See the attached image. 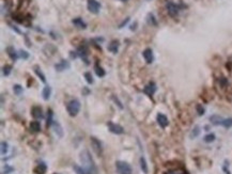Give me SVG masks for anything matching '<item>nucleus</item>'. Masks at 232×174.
Here are the masks:
<instances>
[{
  "label": "nucleus",
  "instance_id": "nucleus-31",
  "mask_svg": "<svg viewBox=\"0 0 232 174\" xmlns=\"http://www.w3.org/2000/svg\"><path fill=\"white\" fill-rule=\"evenodd\" d=\"M13 91L16 95H20V94L23 93V87L19 86V84H15V86L13 87Z\"/></svg>",
  "mask_w": 232,
  "mask_h": 174
},
{
  "label": "nucleus",
  "instance_id": "nucleus-38",
  "mask_svg": "<svg viewBox=\"0 0 232 174\" xmlns=\"http://www.w3.org/2000/svg\"><path fill=\"white\" fill-rule=\"evenodd\" d=\"M196 110H197V113L199 115H203L204 114V108L202 107L201 105H197V107H196Z\"/></svg>",
  "mask_w": 232,
  "mask_h": 174
},
{
  "label": "nucleus",
  "instance_id": "nucleus-19",
  "mask_svg": "<svg viewBox=\"0 0 232 174\" xmlns=\"http://www.w3.org/2000/svg\"><path fill=\"white\" fill-rule=\"evenodd\" d=\"M139 165H140V169H141L142 172H143L144 174H148V172H149L148 163H147V160H146V158H144L143 156L140 157V159H139Z\"/></svg>",
  "mask_w": 232,
  "mask_h": 174
},
{
  "label": "nucleus",
  "instance_id": "nucleus-42",
  "mask_svg": "<svg viewBox=\"0 0 232 174\" xmlns=\"http://www.w3.org/2000/svg\"><path fill=\"white\" fill-rule=\"evenodd\" d=\"M223 170L226 172V174H231L230 173V171L228 170V161H225V165H224V167H223Z\"/></svg>",
  "mask_w": 232,
  "mask_h": 174
},
{
  "label": "nucleus",
  "instance_id": "nucleus-8",
  "mask_svg": "<svg viewBox=\"0 0 232 174\" xmlns=\"http://www.w3.org/2000/svg\"><path fill=\"white\" fill-rule=\"evenodd\" d=\"M107 126H108L109 132H112V134L122 135L123 132H124V128H123V127L121 126V125H119V124H115V123H112V122H108Z\"/></svg>",
  "mask_w": 232,
  "mask_h": 174
},
{
  "label": "nucleus",
  "instance_id": "nucleus-16",
  "mask_svg": "<svg viewBox=\"0 0 232 174\" xmlns=\"http://www.w3.org/2000/svg\"><path fill=\"white\" fill-rule=\"evenodd\" d=\"M46 171H47V166L45 163H40L34 169H33L34 174H45Z\"/></svg>",
  "mask_w": 232,
  "mask_h": 174
},
{
  "label": "nucleus",
  "instance_id": "nucleus-36",
  "mask_svg": "<svg viewBox=\"0 0 232 174\" xmlns=\"http://www.w3.org/2000/svg\"><path fill=\"white\" fill-rule=\"evenodd\" d=\"M111 98H112V100L115 101L116 104H117V106L120 108V109H123V105H122V103H121L120 100L117 97V96H116V95H112V96H111Z\"/></svg>",
  "mask_w": 232,
  "mask_h": 174
},
{
  "label": "nucleus",
  "instance_id": "nucleus-6",
  "mask_svg": "<svg viewBox=\"0 0 232 174\" xmlns=\"http://www.w3.org/2000/svg\"><path fill=\"white\" fill-rule=\"evenodd\" d=\"M90 142H91V146H92V149L94 151V153L98 156H101L103 153V147H102V143H101L100 140H98L95 137H91L90 138Z\"/></svg>",
  "mask_w": 232,
  "mask_h": 174
},
{
  "label": "nucleus",
  "instance_id": "nucleus-41",
  "mask_svg": "<svg viewBox=\"0 0 232 174\" xmlns=\"http://www.w3.org/2000/svg\"><path fill=\"white\" fill-rule=\"evenodd\" d=\"M129 21H130V17H126V18H125L124 20H123L122 23H121L120 25H119V29L123 28V27H124L125 25H127V24H129Z\"/></svg>",
  "mask_w": 232,
  "mask_h": 174
},
{
  "label": "nucleus",
  "instance_id": "nucleus-34",
  "mask_svg": "<svg viewBox=\"0 0 232 174\" xmlns=\"http://www.w3.org/2000/svg\"><path fill=\"white\" fill-rule=\"evenodd\" d=\"M8 152V143L4 141L1 142V155H6Z\"/></svg>",
  "mask_w": 232,
  "mask_h": 174
},
{
  "label": "nucleus",
  "instance_id": "nucleus-7",
  "mask_svg": "<svg viewBox=\"0 0 232 174\" xmlns=\"http://www.w3.org/2000/svg\"><path fill=\"white\" fill-rule=\"evenodd\" d=\"M76 52H77V56H78L79 58H81V59L88 64V59H87V57H88V55H89L88 47H87L86 45H80L78 48H77Z\"/></svg>",
  "mask_w": 232,
  "mask_h": 174
},
{
  "label": "nucleus",
  "instance_id": "nucleus-39",
  "mask_svg": "<svg viewBox=\"0 0 232 174\" xmlns=\"http://www.w3.org/2000/svg\"><path fill=\"white\" fill-rule=\"evenodd\" d=\"M13 171H14V169L12 168V167H10L8 165H6V167H4V173L6 174H9V173L13 172Z\"/></svg>",
  "mask_w": 232,
  "mask_h": 174
},
{
  "label": "nucleus",
  "instance_id": "nucleus-10",
  "mask_svg": "<svg viewBox=\"0 0 232 174\" xmlns=\"http://www.w3.org/2000/svg\"><path fill=\"white\" fill-rule=\"evenodd\" d=\"M142 56H143V59L146 60V62L148 64H151L152 62H153L154 57H153V51H152L151 48H147V49H144L143 52H142Z\"/></svg>",
  "mask_w": 232,
  "mask_h": 174
},
{
  "label": "nucleus",
  "instance_id": "nucleus-14",
  "mask_svg": "<svg viewBox=\"0 0 232 174\" xmlns=\"http://www.w3.org/2000/svg\"><path fill=\"white\" fill-rule=\"evenodd\" d=\"M55 69H56L58 72H63L66 69H70V63L66 60H61L59 63L55 64Z\"/></svg>",
  "mask_w": 232,
  "mask_h": 174
},
{
  "label": "nucleus",
  "instance_id": "nucleus-24",
  "mask_svg": "<svg viewBox=\"0 0 232 174\" xmlns=\"http://www.w3.org/2000/svg\"><path fill=\"white\" fill-rule=\"evenodd\" d=\"M50 94H52V88L50 87L46 86L44 89H43V92H42V96H43V100H48L50 97Z\"/></svg>",
  "mask_w": 232,
  "mask_h": 174
},
{
  "label": "nucleus",
  "instance_id": "nucleus-3",
  "mask_svg": "<svg viewBox=\"0 0 232 174\" xmlns=\"http://www.w3.org/2000/svg\"><path fill=\"white\" fill-rule=\"evenodd\" d=\"M116 169H117V172L119 174H132L133 173L132 167L127 163H125V161L118 160L117 163H116Z\"/></svg>",
  "mask_w": 232,
  "mask_h": 174
},
{
  "label": "nucleus",
  "instance_id": "nucleus-29",
  "mask_svg": "<svg viewBox=\"0 0 232 174\" xmlns=\"http://www.w3.org/2000/svg\"><path fill=\"white\" fill-rule=\"evenodd\" d=\"M11 71H12L11 65H6V66L2 67V74H3L4 76H9V75L11 74Z\"/></svg>",
  "mask_w": 232,
  "mask_h": 174
},
{
  "label": "nucleus",
  "instance_id": "nucleus-30",
  "mask_svg": "<svg viewBox=\"0 0 232 174\" xmlns=\"http://www.w3.org/2000/svg\"><path fill=\"white\" fill-rule=\"evenodd\" d=\"M221 125H223L224 127H226V128H230V127H232V118H231V119L223 120Z\"/></svg>",
  "mask_w": 232,
  "mask_h": 174
},
{
  "label": "nucleus",
  "instance_id": "nucleus-32",
  "mask_svg": "<svg viewBox=\"0 0 232 174\" xmlns=\"http://www.w3.org/2000/svg\"><path fill=\"white\" fill-rule=\"evenodd\" d=\"M214 140H215L214 134H209L204 137V142H207V143H211V142H213Z\"/></svg>",
  "mask_w": 232,
  "mask_h": 174
},
{
  "label": "nucleus",
  "instance_id": "nucleus-28",
  "mask_svg": "<svg viewBox=\"0 0 232 174\" xmlns=\"http://www.w3.org/2000/svg\"><path fill=\"white\" fill-rule=\"evenodd\" d=\"M165 174H187L185 172V170H183V169H172V170H169L167 171Z\"/></svg>",
  "mask_w": 232,
  "mask_h": 174
},
{
  "label": "nucleus",
  "instance_id": "nucleus-4",
  "mask_svg": "<svg viewBox=\"0 0 232 174\" xmlns=\"http://www.w3.org/2000/svg\"><path fill=\"white\" fill-rule=\"evenodd\" d=\"M181 8H182V7H180L179 4H176L172 1H168L167 3H166V9H167L168 14L171 17H175L179 14V12H180Z\"/></svg>",
  "mask_w": 232,
  "mask_h": 174
},
{
  "label": "nucleus",
  "instance_id": "nucleus-2",
  "mask_svg": "<svg viewBox=\"0 0 232 174\" xmlns=\"http://www.w3.org/2000/svg\"><path fill=\"white\" fill-rule=\"evenodd\" d=\"M66 110L71 117H76L78 114L79 110H80V101L78 100H72L67 103Z\"/></svg>",
  "mask_w": 232,
  "mask_h": 174
},
{
  "label": "nucleus",
  "instance_id": "nucleus-23",
  "mask_svg": "<svg viewBox=\"0 0 232 174\" xmlns=\"http://www.w3.org/2000/svg\"><path fill=\"white\" fill-rule=\"evenodd\" d=\"M73 170L75 171V173H76V174H91L88 170H87V169H84V167H80L78 165H74L73 166Z\"/></svg>",
  "mask_w": 232,
  "mask_h": 174
},
{
  "label": "nucleus",
  "instance_id": "nucleus-44",
  "mask_svg": "<svg viewBox=\"0 0 232 174\" xmlns=\"http://www.w3.org/2000/svg\"><path fill=\"white\" fill-rule=\"evenodd\" d=\"M55 174H57V173H55Z\"/></svg>",
  "mask_w": 232,
  "mask_h": 174
},
{
  "label": "nucleus",
  "instance_id": "nucleus-25",
  "mask_svg": "<svg viewBox=\"0 0 232 174\" xmlns=\"http://www.w3.org/2000/svg\"><path fill=\"white\" fill-rule=\"evenodd\" d=\"M147 21H148V24H149V25H151V26H154V27H156V26H157V20H156L154 14H152V13L148 14V16H147Z\"/></svg>",
  "mask_w": 232,
  "mask_h": 174
},
{
  "label": "nucleus",
  "instance_id": "nucleus-35",
  "mask_svg": "<svg viewBox=\"0 0 232 174\" xmlns=\"http://www.w3.org/2000/svg\"><path fill=\"white\" fill-rule=\"evenodd\" d=\"M18 55H19V57L21 58V59H24V60H27L28 58H29V54L26 50H23V49H20L18 51Z\"/></svg>",
  "mask_w": 232,
  "mask_h": 174
},
{
  "label": "nucleus",
  "instance_id": "nucleus-17",
  "mask_svg": "<svg viewBox=\"0 0 232 174\" xmlns=\"http://www.w3.org/2000/svg\"><path fill=\"white\" fill-rule=\"evenodd\" d=\"M72 24H73L75 27H77L79 29H86L87 28V24L84 23V19L80 18V17L73 18V19H72Z\"/></svg>",
  "mask_w": 232,
  "mask_h": 174
},
{
  "label": "nucleus",
  "instance_id": "nucleus-40",
  "mask_svg": "<svg viewBox=\"0 0 232 174\" xmlns=\"http://www.w3.org/2000/svg\"><path fill=\"white\" fill-rule=\"evenodd\" d=\"M9 26H10V27H11L12 29H13V30H14V31H15V32H16V33H17V34H23V32H21V31H20V30H19V29H18L17 27H16V26H14V25H12V24H9Z\"/></svg>",
  "mask_w": 232,
  "mask_h": 174
},
{
  "label": "nucleus",
  "instance_id": "nucleus-22",
  "mask_svg": "<svg viewBox=\"0 0 232 174\" xmlns=\"http://www.w3.org/2000/svg\"><path fill=\"white\" fill-rule=\"evenodd\" d=\"M30 130L32 132H41V124L38 121H32L30 123Z\"/></svg>",
  "mask_w": 232,
  "mask_h": 174
},
{
  "label": "nucleus",
  "instance_id": "nucleus-33",
  "mask_svg": "<svg viewBox=\"0 0 232 174\" xmlns=\"http://www.w3.org/2000/svg\"><path fill=\"white\" fill-rule=\"evenodd\" d=\"M84 78H86V81L88 83H93V78H92V75H91L90 72H87V73H84Z\"/></svg>",
  "mask_w": 232,
  "mask_h": 174
},
{
  "label": "nucleus",
  "instance_id": "nucleus-20",
  "mask_svg": "<svg viewBox=\"0 0 232 174\" xmlns=\"http://www.w3.org/2000/svg\"><path fill=\"white\" fill-rule=\"evenodd\" d=\"M52 128H54L55 132L57 134V136H58V137L61 138L62 136H63V129H62L61 125H60L59 123L56 122V121H54V123H52Z\"/></svg>",
  "mask_w": 232,
  "mask_h": 174
},
{
  "label": "nucleus",
  "instance_id": "nucleus-37",
  "mask_svg": "<svg viewBox=\"0 0 232 174\" xmlns=\"http://www.w3.org/2000/svg\"><path fill=\"white\" fill-rule=\"evenodd\" d=\"M199 134H200V127H199V126H196L195 128L193 129L192 134H190V137H192V138H195V137H197Z\"/></svg>",
  "mask_w": 232,
  "mask_h": 174
},
{
  "label": "nucleus",
  "instance_id": "nucleus-13",
  "mask_svg": "<svg viewBox=\"0 0 232 174\" xmlns=\"http://www.w3.org/2000/svg\"><path fill=\"white\" fill-rule=\"evenodd\" d=\"M94 72H95V74H96V76H98V77H104L106 75L105 69L101 66L100 62H98V60H96L95 63H94Z\"/></svg>",
  "mask_w": 232,
  "mask_h": 174
},
{
  "label": "nucleus",
  "instance_id": "nucleus-43",
  "mask_svg": "<svg viewBox=\"0 0 232 174\" xmlns=\"http://www.w3.org/2000/svg\"><path fill=\"white\" fill-rule=\"evenodd\" d=\"M121 1H123V2H126V1H127V0H121Z\"/></svg>",
  "mask_w": 232,
  "mask_h": 174
},
{
  "label": "nucleus",
  "instance_id": "nucleus-21",
  "mask_svg": "<svg viewBox=\"0 0 232 174\" xmlns=\"http://www.w3.org/2000/svg\"><path fill=\"white\" fill-rule=\"evenodd\" d=\"M33 71H34V73L37 74V76L39 78L42 80V83H46V77H45V75L43 74V72L41 71V69L38 66V65H35L34 67H33Z\"/></svg>",
  "mask_w": 232,
  "mask_h": 174
},
{
  "label": "nucleus",
  "instance_id": "nucleus-18",
  "mask_svg": "<svg viewBox=\"0 0 232 174\" xmlns=\"http://www.w3.org/2000/svg\"><path fill=\"white\" fill-rule=\"evenodd\" d=\"M119 41L117 40H112L111 42L109 43V45H108V50H109L110 52H112V54H117L118 52V49H119Z\"/></svg>",
  "mask_w": 232,
  "mask_h": 174
},
{
  "label": "nucleus",
  "instance_id": "nucleus-1",
  "mask_svg": "<svg viewBox=\"0 0 232 174\" xmlns=\"http://www.w3.org/2000/svg\"><path fill=\"white\" fill-rule=\"evenodd\" d=\"M80 160L83 163V165H84V168L87 169L91 174H98V169H96L95 163H94L90 153L87 149H84L80 153Z\"/></svg>",
  "mask_w": 232,
  "mask_h": 174
},
{
  "label": "nucleus",
  "instance_id": "nucleus-26",
  "mask_svg": "<svg viewBox=\"0 0 232 174\" xmlns=\"http://www.w3.org/2000/svg\"><path fill=\"white\" fill-rule=\"evenodd\" d=\"M210 121H211L212 124H214V125H221L223 119H221L219 115H212V117H210Z\"/></svg>",
  "mask_w": 232,
  "mask_h": 174
},
{
  "label": "nucleus",
  "instance_id": "nucleus-5",
  "mask_svg": "<svg viewBox=\"0 0 232 174\" xmlns=\"http://www.w3.org/2000/svg\"><path fill=\"white\" fill-rule=\"evenodd\" d=\"M101 3L98 0H87V9L93 14H98L101 10Z\"/></svg>",
  "mask_w": 232,
  "mask_h": 174
},
{
  "label": "nucleus",
  "instance_id": "nucleus-11",
  "mask_svg": "<svg viewBox=\"0 0 232 174\" xmlns=\"http://www.w3.org/2000/svg\"><path fill=\"white\" fill-rule=\"evenodd\" d=\"M156 92V84L154 83H150L143 88V93L148 96H152Z\"/></svg>",
  "mask_w": 232,
  "mask_h": 174
},
{
  "label": "nucleus",
  "instance_id": "nucleus-9",
  "mask_svg": "<svg viewBox=\"0 0 232 174\" xmlns=\"http://www.w3.org/2000/svg\"><path fill=\"white\" fill-rule=\"evenodd\" d=\"M156 121H157L158 125L161 127V128L167 127L168 124H169V121L167 119V117H166L165 114H163V113H158L157 117H156Z\"/></svg>",
  "mask_w": 232,
  "mask_h": 174
},
{
  "label": "nucleus",
  "instance_id": "nucleus-15",
  "mask_svg": "<svg viewBox=\"0 0 232 174\" xmlns=\"http://www.w3.org/2000/svg\"><path fill=\"white\" fill-rule=\"evenodd\" d=\"M7 54L10 57V59L12 60V61L15 62L16 60L18 59V54L16 52V50L14 49V47H12V46H9V47H7Z\"/></svg>",
  "mask_w": 232,
  "mask_h": 174
},
{
  "label": "nucleus",
  "instance_id": "nucleus-12",
  "mask_svg": "<svg viewBox=\"0 0 232 174\" xmlns=\"http://www.w3.org/2000/svg\"><path fill=\"white\" fill-rule=\"evenodd\" d=\"M31 114H32V117L35 118V119H43V118H44L42 108H41L40 106H34V107H32Z\"/></svg>",
  "mask_w": 232,
  "mask_h": 174
},
{
  "label": "nucleus",
  "instance_id": "nucleus-27",
  "mask_svg": "<svg viewBox=\"0 0 232 174\" xmlns=\"http://www.w3.org/2000/svg\"><path fill=\"white\" fill-rule=\"evenodd\" d=\"M47 123H46V126L47 127H50L52 125V123H54V120H52V115H54V113H52V109H48L47 111Z\"/></svg>",
  "mask_w": 232,
  "mask_h": 174
}]
</instances>
